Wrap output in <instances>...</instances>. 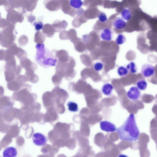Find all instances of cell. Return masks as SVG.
<instances>
[{
	"label": "cell",
	"instance_id": "1",
	"mask_svg": "<svg viewBox=\"0 0 157 157\" xmlns=\"http://www.w3.org/2000/svg\"><path fill=\"white\" fill-rule=\"evenodd\" d=\"M120 139L132 142L137 140L140 134L134 115L131 114L124 123L117 129Z\"/></svg>",
	"mask_w": 157,
	"mask_h": 157
},
{
	"label": "cell",
	"instance_id": "2",
	"mask_svg": "<svg viewBox=\"0 0 157 157\" xmlns=\"http://www.w3.org/2000/svg\"><path fill=\"white\" fill-rule=\"evenodd\" d=\"M36 48V53L35 59L40 65L47 67L56 65L57 61L55 56L56 50L50 52L45 47L43 44H37Z\"/></svg>",
	"mask_w": 157,
	"mask_h": 157
},
{
	"label": "cell",
	"instance_id": "3",
	"mask_svg": "<svg viewBox=\"0 0 157 157\" xmlns=\"http://www.w3.org/2000/svg\"><path fill=\"white\" fill-rule=\"evenodd\" d=\"M56 64V71L61 72L67 80H71L75 76L76 72L74 69L75 62L73 57L70 56L67 62L61 63L57 61Z\"/></svg>",
	"mask_w": 157,
	"mask_h": 157
},
{
	"label": "cell",
	"instance_id": "4",
	"mask_svg": "<svg viewBox=\"0 0 157 157\" xmlns=\"http://www.w3.org/2000/svg\"><path fill=\"white\" fill-rule=\"evenodd\" d=\"M155 72V68L151 64L145 63L141 67V74L145 78H149L153 76Z\"/></svg>",
	"mask_w": 157,
	"mask_h": 157
},
{
	"label": "cell",
	"instance_id": "5",
	"mask_svg": "<svg viewBox=\"0 0 157 157\" xmlns=\"http://www.w3.org/2000/svg\"><path fill=\"white\" fill-rule=\"evenodd\" d=\"M20 62L21 66L25 69L26 71H34L37 68L36 64L32 62L27 57L20 59Z\"/></svg>",
	"mask_w": 157,
	"mask_h": 157
},
{
	"label": "cell",
	"instance_id": "6",
	"mask_svg": "<svg viewBox=\"0 0 157 157\" xmlns=\"http://www.w3.org/2000/svg\"><path fill=\"white\" fill-rule=\"evenodd\" d=\"M32 140L33 143L38 146L45 145L47 141L46 137L43 134L39 132L35 133L33 135Z\"/></svg>",
	"mask_w": 157,
	"mask_h": 157
},
{
	"label": "cell",
	"instance_id": "7",
	"mask_svg": "<svg viewBox=\"0 0 157 157\" xmlns=\"http://www.w3.org/2000/svg\"><path fill=\"white\" fill-rule=\"evenodd\" d=\"M127 95L129 99L135 101L140 97L141 94L140 90L136 86H133L127 92Z\"/></svg>",
	"mask_w": 157,
	"mask_h": 157
},
{
	"label": "cell",
	"instance_id": "8",
	"mask_svg": "<svg viewBox=\"0 0 157 157\" xmlns=\"http://www.w3.org/2000/svg\"><path fill=\"white\" fill-rule=\"evenodd\" d=\"M55 56L57 61L61 63L67 62L70 57L68 52L64 50L56 51Z\"/></svg>",
	"mask_w": 157,
	"mask_h": 157
},
{
	"label": "cell",
	"instance_id": "9",
	"mask_svg": "<svg viewBox=\"0 0 157 157\" xmlns=\"http://www.w3.org/2000/svg\"><path fill=\"white\" fill-rule=\"evenodd\" d=\"M101 129L107 132H113L116 130L115 125L112 123L106 121H102L100 123Z\"/></svg>",
	"mask_w": 157,
	"mask_h": 157
},
{
	"label": "cell",
	"instance_id": "10",
	"mask_svg": "<svg viewBox=\"0 0 157 157\" xmlns=\"http://www.w3.org/2000/svg\"><path fill=\"white\" fill-rule=\"evenodd\" d=\"M113 36V31L109 28H105L103 29L100 33L101 39L105 41H111L112 39Z\"/></svg>",
	"mask_w": 157,
	"mask_h": 157
},
{
	"label": "cell",
	"instance_id": "11",
	"mask_svg": "<svg viewBox=\"0 0 157 157\" xmlns=\"http://www.w3.org/2000/svg\"><path fill=\"white\" fill-rule=\"evenodd\" d=\"M112 25L116 29L122 30L126 27L127 23L121 17H117L113 21Z\"/></svg>",
	"mask_w": 157,
	"mask_h": 157
},
{
	"label": "cell",
	"instance_id": "12",
	"mask_svg": "<svg viewBox=\"0 0 157 157\" xmlns=\"http://www.w3.org/2000/svg\"><path fill=\"white\" fill-rule=\"evenodd\" d=\"M17 155L16 148L12 146L6 147L3 151L2 155L4 157H16Z\"/></svg>",
	"mask_w": 157,
	"mask_h": 157
},
{
	"label": "cell",
	"instance_id": "13",
	"mask_svg": "<svg viewBox=\"0 0 157 157\" xmlns=\"http://www.w3.org/2000/svg\"><path fill=\"white\" fill-rule=\"evenodd\" d=\"M42 31L46 36L48 37H52L55 32L52 25L49 24H45L42 29Z\"/></svg>",
	"mask_w": 157,
	"mask_h": 157
},
{
	"label": "cell",
	"instance_id": "14",
	"mask_svg": "<svg viewBox=\"0 0 157 157\" xmlns=\"http://www.w3.org/2000/svg\"><path fill=\"white\" fill-rule=\"evenodd\" d=\"M73 43L75 49L78 52H82L85 50L86 47L85 44L80 38H78Z\"/></svg>",
	"mask_w": 157,
	"mask_h": 157
},
{
	"label": "cell",
	"instance_id": "15",
	"mask_svg": "<svg viewBox=\"0 0 157 157\" xmlns=\"http://www.w3.org/2000/svg\"><path fill=\"white\" fill-rule=\"evenodd\" d=\"M34 72L32 71H25V75L27 81L36 83L38 81L39 77L37 75L34 73Z\"/></svg>",
	"mask_w": 157,
	"mask_h": 157
},
{
	"label": "cell",
	"instance_id": "16",
	"mask_svg": "<svg viewBox=\"0 0 157 157\" xmlns=\"http://www.w3.org/2000/svg\"><path fill=\"white\" fill-rule=\"evenodd\" d=\"M113 89V85L109 83H106L103 84L101 87V91L105 95L109 96L111 94Z\"/></svg>",
	"mask_w": 157,
	"mask_h": 157
},
{
	"label": "cell",
	"instance_id": "17",
	"mask_svg": "<svg viewBox=\"0 0 157 157\" xmlns=\"http://www.w3.org/2000/svg\"><path fill=\"white\" fill-rule=\"evenodd\" d=\"M63 77V75L61 72L56 71L55 74L52 77V81L55 85H58L61 83Z\"/></svg>",
	"mask_w": 157,
	"mask_h": 157
},
{
	"label": "cell",
	"instance_id": "18",
	"mask_svg": "<svg viewBox=\"0 0 157 157\" xmlns=\"http://www.w3.org/2000/svg\"><path fill=\"white\" fill-rule=\"evenodd\" d=\"M121 14V18L125 21H129L132 17V13L128 9H123L122 10Z\"/></svg>",
	"mask_w": 157,
	"mask_h": 157
},
{
	"label": "cell",
	"instance_id": "19",
	"mask_svg": "<svg viewBox=\"0 0 157 157\" xmlns=\"http://www.w3.org/2000/svg\"><path fill=\"white\" fill-rule=\"evenodd\" d=\"M55 32H59L64 29L67 26V23L65 21L55 23L52 25Z\"/></svg>",
	"mask_w": 157,
	"mask_h": 157
},
{
	"label": "cell",
	"instance_id": "20",
	"mask_svg": "<svg viewBox=\"0 0 157 157\" xmlns=\"http://www.w3.org/2000/svg\"><path fill=\"white\" fill-rule=\"evenodd\" d=\"M62 10L63 12L66 13L70 15V13H71V7L70 6L68 0H62Z\"/></svg>",
	"mask_w": 157,
	"mask_h": 157
},
{
	"label": "cell",
	"instance_id": "21",
	"mask_svg": "<svg viewBox=\"0 0 157 157\" xmlns=\"http://www.w3.org/2000/svg\"><path fill=\"white\" fill-rule=\"evenodd\" d=\"M45 39L44 35L40 31L35 33L34 37V41L37 44H43Z\"/></svg>",
	"mask_w": 157,
	"mask_h": 157
},
{
	"label": "cell",
	"instance_id": "22",
	"mask_svg": "<svg viewBox=\"0 0 157 157\" xmlns=\"http://www.w3.org/2000/svg\"><path fill=\"white\" fill-rule=\"evenodd\" d=\"M136 86L140 90H144L147 88V83L144 79H141L137 81Z\"/></svg>",
	"mask_w": 157,
	"mask_h": 157
},
{
	"label": "cell",
	"instance_id": "23",
	"mask_svg": "<svg viewBox=\"0 0 157 157\" xmlns=\"http://www.w3.org/2000/svg\"><path fill=\"white\" fill-rule=\"evenodd\" d=\"M128 73L132 74H134L136 73L137 68L135 62L132 61L129 62L126 66Z\"/></svg>",
	"mask_w": 157,
	"mask_h": 157
},
{
	"label": "cell",
	"instance_id": "24",
	"mask_svg": "<svg viewBox=\"0 0 157 157\" xmlns=\"http://www.w3.org/2000/svg\"><path fill=\"white\" fill-rule=\"evenodd\" d=\"M67 32L68 40L73 43L78 38L76 32L74 29H71Z\"/></svg>",
	"mask_w": 157,
	"mask_h": 157
},
{
	"label": "cell",
	"instance_id": "25",
	"mask_svg": "<svg viewBox=\"0 0 157 157\" xmlns=\"http://www.w3.org/2000/svg\"><path fill=\"white\" fill-rule=\"evenodd\" d=\"M4 74L6 80L8 82L14 79L15 78L16 76H17L14 72L8 70H6Z\"/></svg>",
	"mask_w": 157,
	"mask_h": 157
},
{
	"label": "cell",
	"instance_id": "26",
	"mask_svg": "<svg viewBox=\"0 0 157 157\" xmlns=\"http://www.w3.org/2000/svg\"><path fill=\"white\" fill-rule=\"evenodd\" d=\"M80 59L82 63L86 66H89L91 63L89 56L86 54H82L80 56Z\"/></svg>",
	"mask_w": 157,
	"mask_h": 157
},
{
	"label": "cell",
	"instance_id": "27",
	"mask_svg": "<svg viewBox=\"0 0 157 157\" xmlns=\"http://www.w3.org/2000/svg\"><path fill=\"white\" fill-rule=\"evenodd\" d=\"M118 75L121 77H124L127 75L128 73L126 67L120 66L118 67L117 70Z\"/></svg>",
	"mask_w": 157,
	"mask_h": 157
},
{
	"label": "cell",
	"instance_id": "28",
	"mask_svg": "<svg viewBox=\"0 0 157 157\" xmlns=\"http://www.w3.org/2000/svg\"><path fill=\"white\" fill-rule=\"evenodd\" d=\"M68 107V109L70 111L76 112L78 111V104L75 102L69 101L67 104Z\"/></svg>",
	"mask_w": 157,
	"mask_h": 157
},
{
	"label": "cell",
	"instance_id": "29",
	"mask_svg": "<svg viewBox=\"0 0 157 157\" xmlns=\"http://www.w3.org/2000/svg\"><path fill=\"white\" fill-rule=\"evenodd\" d=\"M126 41L125 36L122 34H119L116 37L115 42L118 45H121L124 44Z\"/></svg>",
	"mask_w": 157,
	"mask_h": 157
},
{
	"label": "cell",
	"instance_id": "30",
	"mask_svg": "<svg viewBox=\"0 0 157 157\" xmlns=\"http://www.w3.org/2000/svg\"><path fill=\"white\" fill-rule=\"evenodd\" d=\"M70 4L73 8L79 9L81 7L83 3L81 0H70Z\"/></svg>",
	"mask_w": 157,
	"mask_h": 157
},
{
	"label": "cell",
	"instance_id": "31",
	"mask_svg": "<svg viewBox=\"0 0 157 157\" xmlns=\"http://www.w3.org/2000/svg\"><path fill=\"white\" fill-rule=\"evenodd\" d=\"M98 18L99 21L102 23L106 22L108 20L106 14L104 12H100L99 13Z\"/></svg>",
	"mask_w": 157,
	"mask_h": 157
},
{
	"label": "cell",
	"instance_id": "32",
	"mask_svg": "<svg viewBox=\"0 0 157 157\" xmlns=\"http://www.w3.org/2000/svg\"><path fill=\"white\" fill-rule=\"evenodd\" d=\"M104 65L101 62H97L94 64L93 69L96 71H101L103 68Z\"/></svg>",
	"mask_w": 157,
	"mask_h": 157
},
{
	"label": "cell",
	"instance_id": "33",
	"mask_svg": "<svg viewBox=\"0 0 157 157\" xmlns=\"http://www.w3.org/2000/svg\"><path fill=\"white\" fill-rule=\"evenodd\" d=\"M17 57L20 59L27 56L26 52L24 50L19 47V50L17 54L16 55Z\"/></svg>",
	"mask_w": 157,
	"mask_h": 157
},
{
	"label": "cell",
	"instance_id": "34",
	"mask_svg": "<svg viewBox=\"0 0 157 157\" xmlns=\"http://www.w3.org/2000/svg\"><path fill=\"white\" fill-rule=\"evenodd\" d=\"M59 37L61 40H68L67 31L65 30L61 31L59 33Z\"/></svg>",
	"mask_w": 157,
	"mask_h": 157
},
{
	"label": "cell",
	"instance_id": "35",
	"mask_svg": "<svg viewBox=\"0 0 157 157\" xmlns=\"http://www.w3.org/2000/svg\"><path fill=\"white\" fill-rule=\"evenodd\" d=\"M28 39L26 36L21 38H19L18 40L19 44L20 46H23L26 45L28 43Z\"/></svg>",
	"mask_w": 157,
	"mask_h": 157
},
{
	"label": "cell",
	"instance_id": "36",
	"mask_svg": "<svg viewBox=\"0 0 157 157\" xmlns=\"http://www.w3.org/2000/svg\"><path fill=\"white\" fill-rule=\"evenodd\" d=\"M33 25L35 27V30L37 31L42 29L44 26L43 23L40 21L35 22Z\"/></svg>",
	"mask_w": 157,
	"mask_h": 157
},
{
	"label": "cell",
	"instance_id": "37",
	"mask_svg": "<svg viewBox=\"0 0 157 157\" xmlns=\"http://www.w3.org/2000/svg\"><path fill=\"white\" fill-rule=\"evenodd\" d=\"M6 57V51L2 49L0 50V60H5Z\"/></svg>",
	"mask_w": 157,
	"mask_h": 157
}]
</instances>
